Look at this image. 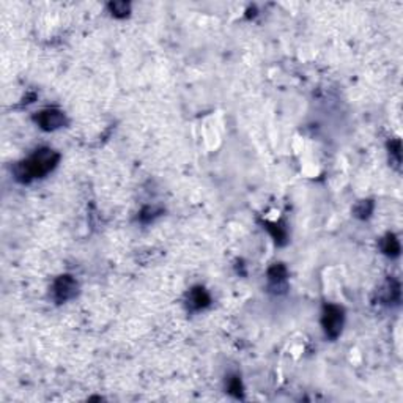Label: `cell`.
<instances>
[{
  "instance_id": "6da1fadb",
  "label": "cell",
  "mask_w": 403,
  "mask_h": 403,
  "mask_svg": "<svg viewBox=\"0 0 403 403\" xmlns=\"http://www.w3.org/2000/svg\"><path fill=\"white\" fill-rule=\"evenodd\" d=\"M59 163V154L54 150L49 148H43L36 151L33 156L28 157L27 161H22L16 167V175L22 181H28L32 178H38L46 175L48 172H51L55 164Z\"/></svg>"
},
{
  "instance_id": "7a4b0ae2",
  "label": "cell",
  "mask_w": 403,
  "mask_h": 403,
  "mask_svg": "<svg viewBox=\"0 0 403 403\" xmlns=\"http://www.w3.org/2000/svg\"><path fill=\"white\" fill-rule=\"evenodd\" d=\"M321 325L329 337H337L343 325V312L337 306H326L321 316Z\"/></svg>"
},
{
  "instance_id": "3957f363",
  "label": "cell",
  "mask_w": 403,
  "mask_h": 403,
  "mask_svg": "<svg viewBox=\"0 0 403 403\" xmlns=\"http://www.w3.org/2000/svg\"><path fill=\"white\" fill-rule=\"evenodd\" d=\"M77 290V284L71 276H60L54 284V296L59 302H65L73 298Z\"/></svg>"
},
{
  "instance_id": "277c9868",
  "label": "cell",
  "mask_w": 403,
  "mask_h": 403,
  "mask_svg": "<svg viewBox=\"0 0 403 403\" xmlns=\"http://www.w3.org/2000/svg\"><path fill=\"white\" fill-rule=\"evenodd\" d=\"M36 123L43 128V129H57L63 126L65 123V115L63 112L57 110V109H46L41 110L36 117Z\"/></svg>"
},
{
  "instance_id": "5b68a950",
  "label": "cell",
  "mask_w": 403,
  "mask_h": 403,
  "mask_svg": "<svg viewBox=\"0 0 403 403\" xmlns=\"http://www.w3.org/2000/svg\"><path fill=\"white\" fill-rule=\"evenodd\" d=\"M189 302H191V306L195 307V309H202V307H205L208 306V302H210V296L208 293L204 290V289H200V287H197V289H194L189 295Z\"/></svg>"
},
{
  "instance_id": "8992f818",
  "label": "cell",
  "mask_w": 403,
  "mask_h": 403,
  "mask_svg": "<svg viewBox=\"0 0 403 403\" xmlns=\"http://www.w3.org/2000/svg\"><path fill=\"white\" fill-rule=\"evenodd\" d=\"M381 248H383V252H384V254L391 255V257H397V255H398V252H400V244H398V239H397L394 235H387V236L383 239Z\"/></svg>"
},
{
  "instance_id": "52a82bcc",
  "label": "cell",
  "mask_w": 403,
  "mask_h": 403,
  "mask_svg": "<svg viewBox=\"0 0 403 403\" xmlns=\"http://www.w3.org/2000/svg\"><path fill=\"white\" fill-rule=\"evenodd\" d=\"M268 274H269V279H271L272 282H280V280L285 279L287 271H285V268H284L282 265H274V266H272V268L269 269Z\"/></svg>"
},
{
  "instance_id": "ba28073f",
  "label": "cell",
  "mask_w": 403,
  "mask_h": 403,
  "mask_svg": "<svg viewBox=\"0 0 403 403\" xmlns=\"http://www.w3.org/2000/svg\"><path fill=\"white\" fill-rule=\"evenodd\" d=\"M109 8H110L112 14H115V16H118V18H123V16H126V14L129 13V4H126V2L110 4Z\"/></svg>"
},
{
  "instance_id": "9c48e42d",
  "label": "cell",
  "mask_w": 403,
  "mask_h": 403,
  "mask_svg": "<svg viewBox=\"0 0 403 403\" xmlns=\"http://www.w3.org/2000/svg\"><path fill=\"white\" fill-rule=\"evenodd\" d=\"M370 211H372V204L370 202L367 200H364L362 204H361V208H356V213L361 216V218H367V216L370 214Z\"/></svg>"
},
{
  "instance_id": "30bf717a",
  "label": "cell",
  "mask_w": 403,
  "mask_h": 403,
  "mask_svg": "<svg viewBox=\"0 0 403 403\" xmlns=\"http://www.w3.org/2000/svg\"><path fill=\"white\" fill-rule=\"evenodd\" d=\"M228 389H230V392H233V394L239 395V392H241V383H239V380H238L236 377H233L232 380H230V383H228Z\"/></svg>"
}]
</instances>
